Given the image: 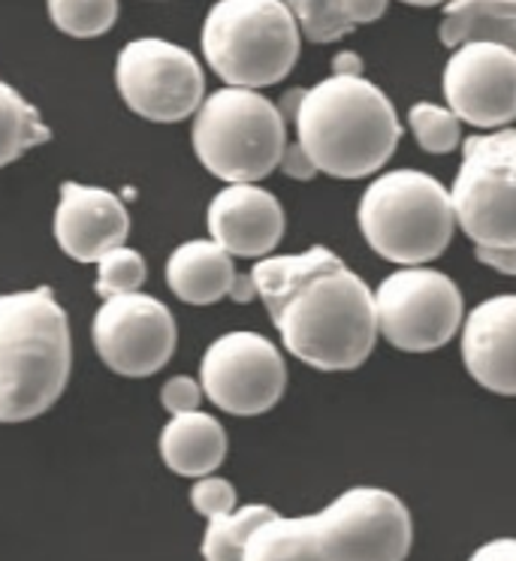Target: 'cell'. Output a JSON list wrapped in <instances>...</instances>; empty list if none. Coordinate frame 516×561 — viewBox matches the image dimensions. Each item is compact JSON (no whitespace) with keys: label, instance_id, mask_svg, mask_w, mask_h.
I'll return each mask as SVG.
<instances>
[{"label":"cell","instance_id":"6da1fadb","mask_svg":"<svg viewBox=\"0 0 516 561\" xmlns=\"http://www.w3.org/2000/svg\"><path fill=\"white\" fill-rule=\"evenodd\" d=\"M284 351L318 371H354L378 344L369 284L330 248L257 260L251 268Z\"/></svg>","mask_w":516,"mask_h":561},{"label":"cell","instance_id":"7a4b0ae2","mask_svg":"<svg viewBox=\"0 0 516 561\" xmlns=\"http://www.w3.org/2000/svg\"><path fill=\"white\" fill-rule=\"evenodd\" d=\"M414 523L405 501L354 486L311 516H272L251 535L245 561H405Z\"/></svg>","mask_w":516,"mask_h":561},{"label":"cell","instance_id":"3957f363","mask_svg":"<svg viewBox=\"0 0 516 561\" xmlns=\"http://www.w3.org/2000/svg\"><path fill=\"white\" fill-rule=\"evenodd\" d=\"M296 142L318 172L332 179H369L393 158L402 124L393 103L366 76H330L302 94Z\"/></svg>","mask_w":516,"mask_h":561},{"label":"cell","instance_id":"277c9868","mask_svg":"<svg viewBox=\"0 0 516 561\" xmlns=\"http://www.w3.org/2000/svg\"><path fill=\"white\" fill-rule=\"evenodd\" d=\"M73 368L70 320L51 287L0 296V423L46 414Z\"/></svg>","mask_w":516,"mask_h":561},{"label":"cell","instance_id":"5b68a950","mask_svg":"<svg viewBox=\"0 0 516 561\" xmlns=\"http://www.w3.org/2000/svg\"><path fill=\"white\" fill-rule=\"evenodd\" d=\"M359 232L371 251L395 266H426L456 232L454 196L420 170L383 172L359 196Z\"/></svg>","mask_w":516,"mask_h":561},{"label":"cell","instance_id":"8992f818","mask_svg":"<svg viewBox=\"0 0 516 561\" xmlns=\"http://www.w3.org/2000/svg\"><path fill=\"white\" fill-rule=\"evenodd\" d=\"M199 43L218 79L260 91L290 76L302 51V31L284 0H218Z\"/></svg>","mask_w":516,"mask_h":561},{"label":"cell","instance_id":"52a82bcc","mask_svg":"<svg viewBox=\"0 0 516 561\" xmlns=\"http://www.w3.org/2000/svg\"><path fill=\"white\" fill-rule=\"evenodd\" d=\"M191 142L199 163L227 184L263 182L282 167L287 122L278 103L251 88H221L194 115Z\"/></svg>","mask_w":516,"mask_h":561},{"label":"cell","instance_id":"ba28073f","mask_svg":"<svg viewBox=\"0 0 516 561\" xmlns=\"http://www.w3.org/2000/svg\"><path fill=\"white\" fill-rule=\"evenodd\" d=\"M456 224L478 248H516V130L474 134L450 187Z\"/></svg>","mask_w":516,"mask_h":561},{"label":"cell","instance_id":"9c48e42d","mask_svg":"<svg viewBox=\"0 0 516 561\" xmlns=\"http://www.w3.org/2000/svg\"><path fill=\"white\" fill-rule=\"evenodd\" d=\"M378 332L405 354H432L454 342L466 302L450 275L429 266H399L375 290Z\"/></svg>","mask_w":516,"mask_h":561},{"label":"cell","instance_id":"30bf717a","mask_svg":"<svg viewBox=\"0 0 516 561\" xmlns=\"http://www.w3.org/2000/svg\"><path fill=\"white\" fill-rule=\"evenodd\" d=\"M115 85L127 110L158 124L185 122L206 100V76L197 58L160 37L124 46L115 64Z\"/></svg>","mask_w":516,"mask_h":561},{"label":"cell","instance_id":"8fae6325","mask_svg":"<svg viewBox=\"0 0 516 561\" xmlns=\"http://www.w3.org/2000/svg\"><path fill=\"white\" fill-rule=\"evenodd\" d=\"M199 383L215 408L233 416H260L282 402L287 366L282 351L260 332H227L209 344Z\"/></svg>","mask_w":516,"mask_h":561},{"label":"cell","instance_id":"7c38bea8","mask_svg":"<svg viewBox=\"0 0 516 561\" xmlns=\"http://www.w3.org/2000/svg\"><path fill=\"white\" fill-rule=\"evenodd\" d=\"M91 339L100 359L122 378H151L167 366L179 342L175 318L158 296L130 294L103 299Z\"/></svg>","mask_w":516,"mask_h":561},{"label":"cell","instance_id":"4fadbf2b","mask_svg":"<svg viewBox=\"0 0 516 561\" xmlns=\"http://www.w3.org/2000/svg\"><path fill=\"white\" fill-rule=\"evenodd\" d=\"M447 110L480 130H504L516 122V51L498 43L456 46L442 76Z\"/></svg>","mask_w":516,"mask_h":561},{"label":"cell","instance_id":"5bb4252c","mask_svg":"<svg viewBox=\"0 0 516 561\" xmlns=\"http://www.w3.org/2000/svg\"><path fill=\"white\" fill-rule=\"evenodd\" d=\"M130 232V215L122 196L79 182L61 184V203L55 208V239L76 263H100L122 248Z\"/></svg>","mask_w":516,"mask_h":561},{"label":"cell","instance_id":"9a60e30c","mask_svg":"<svg viewBox=\"0 0 516 561\" xmlns=\"http://www.w3.org/2000/svg\"><path fill=\"white\" fill-rule=\"evenodd\" d=\"M211 242L230 256L266 260L284 239V208L260 184H227L209 203Z\"/></svg>","mask_w":516,"mask_h":561},{"label":"cell","instance_id":"2e32d148","mask_svg":"<svg viewBox=\"0 0 516 561\" xmlns=\"http://www.w3.org/2000/svg\"><path fill=\"white\" fill-rule=\"evenodd\" d=\"M459 339L468 375L495 396H516V294L478 302Z\"/></svg>","mask_w":516,"mask_h":561},{"label":"cell","instance_id":"e0dca14e","mask_svg":"<svg viewBox=\"0 0 516 561\" xmlns=\"http://www.w3.org/2000/svg\"><path fill=\"white\" fill-rule=\"evenodd\" d=\"M233 256L211 239H194L179 244L167 260V284L187 306H215L223 296H233Z\"/></svg>","mask_w":516,"mask_h":561},{"label":"cell","instance_id":"ac0fdd59","mask_svg":"<svg viewBox=\"0 0 516 561\" xmlns=\"http://www.w3.org/2000/svg\"><path fill=\"white\" fill-rule=\"evenodd\" d=\"M160 459L179 477H209L227 459V432L211 414L194 411V414L172 416L160 432Z\"/></svg>","mask_w":516,"mask_h":561},{"label":"cell","instance_id":"d6986e66","mask_svg":"<svg viewBox=\"0 0 516 561\" xmlns=\"http://www.w3.org/2000/svg\"><path fill=\"white\" fill-rule=\"evenodd\" d=\"M438 37L450 49L483 39L516 51V0H450Z\"/></svg>","mask_w":516,"mask_h":561},{"label":"cell","instance_id":"ffe728a7","mask_svg":"<svg viewBox=\"0 0 516 561\" xmlns=\"http://www.w3.org/2000/svg\"><path fill=\"white\" fill-rule=\"evenodd\" d=\"M49 139L51 130L43 124L39 112L0 79V170Z\"/></svg>","mask_w":516,"mask_h":561},{"label":"cell","instance_id":"44dd1931","mask_svg":"<svg viewBox=\"0 0 516 561\" xmlns=\"http://www.w3.org/2000/svg\"><path fill=\"white\" fill-rule=\"evenodd\" d=\"M272 516H275V511L266 504H245V507H236L227 516L209 519V528L203 535V559L245 561L248 540Z\"/></svg>","mask_w":516,"mask_h":561},{"label":"cell","instance_id":"7402d4cb","mask_svg":"<svg viewBox=\"0 0 516 561\" xmlns=\"http://www.w3.org/2000/svg\"><path fill=\"white\" fill-rule=\"evenodd\" d=\"M55 27L76 39L103 37L118 22V0H46Z\"/></svg>","mask_w":516,"mask_h":561},{"label":"cell","instance_id":"603a6c76","mask_svg":"<svg viewBox=\"0 0 516 561\" xmlns=\"http://www.w3.org/2000/svg\"><path fill=\"white\" fill-rule=\"evenodd\" d=\"M408 127L414 134V142L429 154H450L466 142L462 122L456 118V112L438 106V103H429V100L414 103L408 110Z\"/></svg>","mask_w":516,"mask_h":561},{"label":"cell","instance_id":"cb8c5ba5","mask_svg":"<svg viewBox=\"0 0 516 561\" xmlns=\"http://www.w3.org/2000/svg\"><path fill=\"white\" fill-rule=\"evenodd\" d=\"M284 3L294 13L302 37L311 43H335L354 31L342 10V0H284Z\"/></svg>","mask_w":516,"mask_h":561},{"label":"cell","instance_id":"d4e9b609","mask_svg":"<svg viewBox=\"0 0 516 561\" xmlns=\"http://www.w3.org/2000/svg\"><path fill=\"white\" fill-rule=\"evenodd\" d=\"M148 266L139 251L134 248H115L98 263V296L115 299V296H130L142 290Z\"/></svg>","mask_w":516,"mask_h":561},{"label":"cell","instance_id":"484cf974","mask_svg":"<svg viewBox=\"0 0 516 561\" xmlns=\"http://www.w3.org/2000/svg\"><path fill=\"white\" fill-rule=\"evenodd\" d=\"M191 504L206 519L227 516V513L236 511V486L230 480H223V477H199L194 489H191Z\"/></svg>","mask_w":516,"mask_h":561},{"label":"cell","instance_id":"4316f807","mask_svg":"<svg viewBox=\"0 0 516 561\" xmlns=\"http://www.w3.org/2000/svg\"><path fill=\"white\" fill-rule=\"evenodd\" d=\"M203 383L194 378H187V375H179V378H170L163 383V390H160V404L170 411L172 416H182V414H194L199 411V402H203Z\"/></svg>","mask_w":516,"mask_h":561},{"label":"cell","instance_id":"83f0119b","mask_svg":"<svg viewBox=\"0 0 516 561\" xmlns=\"http://www.w3.org/2000/svg\"><path fill=\"white\" fill-rule=\"evenodd\" d=\"M278 170H282L284 175L296 179V182H311V179L318 175V167L311 163V158H308L306 151H302V146H299V142H287V148H284L282 167H278Z\"/></svg>","mask_w":516,"mask_h":561},{"label":"cell","instance_id":"f1b7e54d","mask_svg":"<svg viewBox=\"0 0 516 561\" xmlns=\"http://www.w3.org/2000/svg\"><path fill=\"white\" fill-rule=\"evenodd\" d=\"M387 3L390 0H342V10L347 15V22L357 25H371L387 13Z\"/></svg>","mask_w":516,"mask_h":561},{"label":"cell","instance_id":"f546056e","mask_svg":"<svg viewBox=\"0 0 516 561\" xmlns=\"http://www.w3.org/2000/svg\"><path fill=\"white\" fill-rule=\"evenodd\" d=\"M468 561H516V537H495L471 552Z\"/></svg>","mask_w":516,"mask_h":561},{"label":"cell","instance_id":"4dcf8cb0","mask_svg":"<svg viewBox=\"0 0 516 561\" xmlns=\"http://www.w3.org/2000/svg\"><path fill=\"white\" fill-rule=\"evenodd\" d=\"M478 260L502 275H516V248H478Z\"/></svg>","mask_w":516,"mask_h":561},{"label":"cell","instance_id":"1f68e13d","mask_svg":"<svg viewBox=\"0 0 516 561\" xmlns=\"http://www.w3.org/2000/svg\"><path fill=\"white\" fill-rule=\"evenodd\" d=\"M332 76H363V58L357 51H339L332 58Z\"/></svg>","mask_w":516,"mask_h":561},{"label":"cell","instance_id":"d6a6232c","mask_svg":"<svg viewBox=\"0 0 516 561\" xmlns=\"http://www.w3.org/2000/svg\"><path fill=\"white\" fill-rule=\"evenodd\" d=\"M302 94H306V91H299V88H296V91H287V94H284L282 103H278V112H282V115H284V122H294L296 112H299V103H302Z\"/></svg>","mask_w":516,"mask_h":561},{"label":"cell","instance_id":"836d02e7","mask_svg":"<svg viewBox=\"0 0 516 561\" xmlns=\"http://www.w3.org/2000/svg\"><path fill=\"white\" fill-rule=\"evenodd\" d=\"M408 7H442V3H450V0H402Z\"/></svg>","mask_w":516,"mask_h":561}]
</instances>
